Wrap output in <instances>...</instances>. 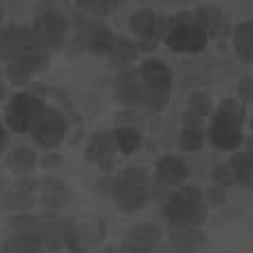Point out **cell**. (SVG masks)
I'll return each mask as SVG.
<instances>
[{"label": "cell", "mask_w": 253, "mask_h": 253, "mask_svg": "<svg viewBox=\"0 0 253 253\" xmlns=\"http://www.w3.org/2000/svg\"><path fill=\"white\" fill-rule=\"evenodd\" d=\"M205 216V198L196 185H185L176 189L163 205V218L172 227H198Z\"/></svg>", "instance_id": "obj_1"}, {"label": "cell", "mask_w": 253, "mask_h": 253, "mask_svg": "<svg viewBox=\"0 0 253 253\" xmlns=\"http://www.w3.org/2000/svg\"><path fill=\"white\" fill-rule=\"evenodd\" d=\"M163 40L176 53H201L209 40V33L196 13H178L165 22Z\"/></svg>", "instance_id": "obj_2"}, {"label": "cell", "mask_w": 253, "mask_h": 253, "mask_svg": "<svg viewBox=\"0 0 253 253\" xmlns=\"http://www.w3.org/2000/svg\"><path fill=\"white\" fill-rule=\"evenodd\" d=\"M150 192H152V185L143 168H126L110 187L117 207L126 213H132L143 207L150 198Z\"/></svg>", "instance_id": "obj_3"}, {"label": "cell", "mask_w": 253, "mask_h": 253, "mask_svg": "<svg viewBox=\"0 0 253 253\" xmlns=\"http://www.w3.org/2000/svg\"><path fill=\"white\" fill-rule=\"evenodd\" d=\"M242 121L245 110L233 99H227L216 110L211 124H209L207 137L218 150H238L242 143Z\"/></svg>", "instance_id": "obj_4"}, {"label": "cell", "mask_w": 253, "mask_h": 253, "mask_svg": "<svg viewBox=\"0 0 253 253\" xmlns=\"http://www.w3.org/2000/svg\"><path fill=\"white\" fill-rule=\"evenodd\" d=\"M40 55H48V48L42 44L33 27L18 24V27L0 29V60L2 62H18Z\"/></svg>", "instance_id": "obj_5"}, {"label": "cell", "mask_w": 253, "mask_h": 253, "mask_svg": "<svg viewBox=\"0 0 253 253\" xmlns=\"http://www.w3.org/2000/svg\"><path fill=\"white\" fill-rule=\"evenodd\" d=\"M29 134L36 141L40 148L51 150L64 141V137L69 134V121H66L64 113H60L57 108L51 106H42V110L38 113V117L33 119Z\"/></svg>", "instance_id": "obj_6"}, {"label": "cell", "mask_w": 253, "mask_h": 253, "mask_svg": "<svg viewBox=\"0 0 253 253\" xmlns=\"http://www.w3.org/2000/svg\"><path fill=\"white\" fill-rule=\"evenodd\" d=\"M33 29L38 31L42 44H44L48 51H55V48H62L66 44V36H69V18L62 9L53 7H42L36 16V24Z\"/></svg>", "instance_id": "obj_7"}, {"label": "cell", "mask_w": 253, "mask_h": 253, "mask_svg": "<svg viewBox=\"0 0 253 253\" xmlns=\"http://www.w3.org/2000/svg\"><path fill=\"white\" fill-rule=\"evenodd\" d=\"M139 73L143 77L145 86H148L145 106L152 110L163 108L165 99H168V92L172 88V71L161 60H145Z\"/></svg>", "instance_id": "obj_8"}, {"label": "cell", "mask_w": 253, "mask_h": 253, "mask_svg": "<svg viewBox=\"0 0 253 253\" xmlns=\"http://www.w3.org/2000/svg\"><path fill=\"white\" fill-rule=\"evenodd\" d=\"M4 245L7 253H40L44 249V240L38 229L36 216H18L11 220V236Z\"/></svg>", "instance_id": "obj_9"}, {"label": "cell", "mask_w": 253, "mask_h": 253, "mask_svg": "<svg viewBox=\"0 0 253 253\" xmlns=\"http://www.w3.org/2000/svg\"><path fill=\"white\" fill-rule=\"evenodd\" d=\"M42 99L33 92H18L4 108V126L13 132H29L33 119L42 110Z\"/></svg>", "instance_id": "obj_10"}, {"label": "cell", "mask_w": 253, "mask_h": 253, "mask_svg": "<svg viewBox=\"0 0 253 253\" xmlns=\"http://www.w3.org/2000/svg\"><path fill=\"white\" fill-rule=\"evenodd\" d=\"M38 218V229L44 240V247L51 251L62 249L64 245H73V240L77 238L75 227L71 225V220L57 216V213H42Z\"/></svg>", "instance_id": "obj_11"}, {"label": "cell", "mask_w": 253, "mask_h": 253, "mask_svg": "<svg viewBox=\"0 0 253 253\" xmlns=\"http://www.w3.org/2000/svg\"><path fill=\"white\" fill-rule=\"evenodd\" d=\"M113 92L117 101L124 106H139L145 104V99H148V86H145L141 73L134 71L119 73L113 82Z\"/></svg>", "instance_id": "obj_12"}, {"label": "cell", "mask_w": 253, "mask_h": 253, "mask_svg": "<svg viewBox=\"0 0 253 253\" xmlns=\"http://www.w3.org/2000/svg\"><path fill=\"white\" fill-rule=\"evenodd\" d=\"M113 33L106 24L95 20H80L77 22V42L80 46L88 48L92 53H108L113 44Z\"/></svg>", "instance_id": "obj_13"}, {"label": "cell", "mask_w": 253, "mask_h": 253, "mask_svg": "<svg viewBox=\"0 0 253 253\" xmlns=\"http://www.w3.org/2000/svg\"><path fill=\"white\" fill-rule=\"evenodd\" d=\"M130 29H132V33L139 36L141 40H145V42L152 40V44H154V42L163 36L165 22L152 11V9H141V11H137L132 18H130Z\"/></svg>", "instance_id": "obj_14"}, {"label": "cell", "mask_w": 253, "mask_h": 253, "mask_svg": "<svg viewBox=\"0 0 253 253\" xmlns=\"http://www.w3.org/2000/svg\"><path fill=\"white\" fill-rule=\"evenodd\" d=\"M159 242H161V229L152 222H145V225H137L128 231L124 245L137 253H150L152 249H157Z\"/></svg>", "instance_id": "obj_15"}, {"label": "cell", "mask_w": 253, "mask_h": 253, "mask_svg": "<svg viewBox=\"0 0 253 253\" xmlns=\"http://www.w3.org/2000/svg\"><path fill=\"white\" fill-rule=\"evenodd\" d=\"M115 152H117L115 137H113V132H106V130L92 134V139L88 141V145H86V157H88V161L99 163V165H108L110 159L115 157Z\"/></svg>", "instance_id": "obj_16"}, {"label": "cell", "mask_w": 253, "mask_h": 253, "mask_svg": "<svg viewBox=\"0 0 253 253\" xmlns=\"http://www.w3.org/2000/svg\"><path fill=\"white\" fill-rule=\"evenodd\" d=\"M189 169L187 163L183 161L181 157H174V154H168V157H161L157 163V178L163 185H176L183 183L187 178Z\"/></svg>", "instance_id": "obj_17"}, {"label": "cell", "mask_w": 253, "mask_h": 253, "mask_svg": "<svg viewBox=\"0 0 253 253\" xmlns=\"http://www.w3.org/2000/svg\"><path fill=\"white\" fill-rule=\"evenodd\" d=\"M233 172V181H238L242 187L253 189V143L247 150H240L227 163Z\"/></svg>", "instance_id": "obj_18"}, {"label": "cell", "mask_w": 253, "mask_h": 253, "mask_svg": "<svg viewBox=\"0 0 253 253\" xmlns=\"http://www.w3.org/2000/svg\"><path fill=\"white\" fill-rule=\"evenodd\" d=\"M48 62V55L40 57H29V60H18V62H7V75L13 84H24L29 77H33L38 71H42Z\"/></svg>", "instance_id": "obj_19"}, {"label": "cell", "mask_w": 253, "mask_h": 253, "mask_svg": "<svg viewBox=\"0 0 253 253\" xmlns=\"http://www.w3.org/2000/svg\"><path fill=\"white\" fill-rule=\"evenodd\" d=\"M36 181H20L16 183L7 194L2 196L4 207L9 209H18V211H24L33 205V189H36Z\"/></svg>", "instance_id": "obj_20"}, {"label": "cell", "mask_w": 253, "mask_h": 253, "mask_svg": "<svg viewBox=\"0 0 253 253\" xmlns=\"http://www.w3.org/2000/svg\"><path fill=\"white\" fill-rule=\"evenodd\" d=\"M201 233L196 227H174L169 238V251L172 253H194L201 245Z\"/></svg>", "instance_id": "obj_21"}, {"label": "cell", "mask_w": 253, "mask_h": 253, "mask_svg": "<svg viewBox=\"0 0 253 253\" xmlns=\"http://www.w3.org/2000/svg\"><path fill=\"white\" fill-rule=\"evenodd\" d=\"M233 51L242 62L253 64V20L240 22L233 29Z\"/></svg>", "instance_id": "obj_22"}, {"label": "cell", "mask_w": 253, "mask_h": 253, "mask_svg": "<svg viewBox=\"0 0 253 253\" xmlns=\"http://www.w3.org/2000/svg\"><path fill=\"white\" fill-rule=\"evenodd\" d=\"M211 113V99L205 92H194L187 101L185 108V126H201L205 121V117Z\"/></svg>", "instance_id": "obj_23"}, {"label": "cell", "mask_w": 253, "mask_h": 253, "mask_svg": "<svg viewBox=\"0 0 253 253\" xmlns=\"http://www.w3.org/2000/svg\"><path fill=\"white\" fill-rule=\"evenodd\" d=\"M42 185V203L48 209H60L69 201V189L60 178H44Z\"/></svg>", "instance_id": "obj_24"}, {"label": "cell", "mask_w": 253, "mask_h": 253, "mask_svg": "<svg viewBox=\"0 0 253 253\" xmlns=\"http://www.w3.org/2000/svg\"><path fill=\"white\" fill-rule=\"evenodd\" d=\"M106 55L110 57V62H113L115 66H128L130 62H134V57H137V46H134V42H130L128 38L115 36L113 44H110Z\"/></svg>", "instance_id": "obj_25"}, {"label": "cell", "mask_w": 253, "mask_h": 253, "mask_svg": "<svg viewBox=\"0 0 253 253\" xmlns=\"http://www.w3.org/2000/svg\"><path fill=\"white\" fill-rule=\"evenodd\" d=\"M36 163H38L36 152L31 148H24V145L11 150V154H9V168L18 174H29L36 168Z\"/></svg>", "instance_id": "obj_26"}, {"label": "cell", "mask_w": 253, "mask_h": 253, "mask_svg": "<svg viewBox=\"0 0 253 253\" xmlns=\"http://www.w3.org/2000/svg\"><path fill=\"white\" fill-rule=\"evenodd\" d=\"M117 150H121L124 154H132L141 148V134L134 128H117V132H113Z\"/></svg>", "instance_id": "obj_27"}, {"label": "cell", "mask_w": 253, "mask_h": 253, "mask_svg": "<svg viewBox=\"0 0 253 253\" xmlns=\"http://www.w3.org/2000/svg\"><path fill=\"white\" fill-rule=\"evenodd\" d=\"M196 18L201 20V24L207 29V33L211 36V33H220L222 27H225V18H222V13L218 11V9L213 7H205V9H198L196 11Z\"/></svg>", "instance_id": "obj_28"}, {"label": "cell", "mask_w": 253, "mask_h": 253, "mask_svg": "<svg viewBox=\"0 0 253 253\" xmlns=\"http://www.w3.org/2000/svg\"><path fill=\"white\" fill-rule=\"evenodd\" d=\"M203 141H205V134H203L201 126H185L178 143H181L183 150H201Z\"/></svg>", "instance_id": "obj_29"}, {"label": "cell", "mask_w": 253, "mask_h": 253, "mask_svg": "<svg viewBox=\"0 0 253 253\" xmlns=\"http://www.w3.org/2000/svg\"><path fill=\"white\" fill-rule=\"evenodd\" d=\"M117 2H119V0H77V7H80L82 11L95 13V16H106Z\"/></svg>", "instance_id": "obj_30"}, {"label": "cell", "mask_w": 253, "mask_h": 253, "mask_svg": "<svg viewBox=\"0 0 253 253\" xmlns=\"http://www.w3.org/2000/svg\"><path fill=\"white\" fill-rule=\"evenodd\" d=\"M213 181H216V185H220V187H229L233 183V172L229 165H216V169H213Z\"/></svg>", "instance_id": "obj_31"}, {"label": "cell", "mask_w": 253, "mask_h": 253, "mask_svg": "<svg viewBox=\"0 0 253 253\" xmlns=\"http://www.w3.org/2000/svg\"><path fill=\"white\" fill-rule=\"evenodd\" d=\"M238 95H240V99L253 104V77H242L238 82Z\"/></svg>", "instance_id": "obj_32"}, {"label": "cell", "mask_w": 253, "mask_h": 253, "mask_svg": "<svg viewBox=\"0 0 253 253\" xmlns=\"http://www.w3.org/2000/svg\"><path fill=\"white\" fill-rule=\"evenodd\" d=\"M7 141H9V137H7V128H4L2 119H0V152H2V150L7 148Z\"/></svg>", "instance_id": "obj_33"}, {"label": "cell", "mask_w": 253, "mask_h": 253, "mask_svg": "<svg viewBox=\"0 0 253 253\" xmlns=\"http://www.w3.org/2000/svg\"><path fill=\"white\" fill-rule=\"evenodd\" d=\"M4 95H7V88H4V84H2V82H0V101L4 99Z\"/></svg>", "instance_id": "obj_34"}, {"label": "cell", "mask_w": 253, "mask_h": 253, "mask_svg": "<svg viewBox=\"0 0 253 253\" xmlns=\"http://www.w3.org/2000/svg\"><path fill=\"white\" fill-rule=\"evenodd\" d=\"M0 22H2V7H0Z\"/></svg>", "instance_id": "obj_35"}, {"label": "cell", "mask_w": 253, "mask_h": 253, "mask_svg": "<svg viewBox=\"0 0 253 253\" xmlns=\"http://www.w3.org/2000/svg\"><path fill=\"white\" fill-rule=\"evenodd\" d=\"M0 77H2V69H0Z\"/></svg>", "instance_id": "obj_36"}, {"label": "cell", "mask_w": 253, "mask_h": 253, "mask_svg": "<svg viewBox=\"0 0 253 253\" xmlns=\"http://www.w3.org/2000/svg\"><path fill=\"white\" fill-rule=\"evenodd\" d=\"M251 128H253V124H251Z\"/></svg>", "instance_id": "obj_37"}]
</instances>
